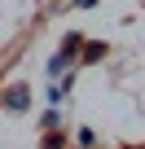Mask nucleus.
<instances>
[{
	"label": "nucleus",
	"instance_id": "1",
	"mask_svg": "<svg viewBox=\"0 0 145 149\" xmlns=\"http://www.w3.org/2000/svg\"><path fill=\"white\" fill-rule=\"evenodd\" d=\"M5 105H9V110H13V114H22V110H27V105H31V97H27V88H13V92H9V101H5Z\"/></svg>",
	"mask_w": 145,
	"mask_h": 149
},
{
	"label": "nucleus",
	"instance_id": "2",
	"mask_svg": "<svg viewBox=\"0 0 145 149\" xmlns=\"http://www.w3.org/2000/svg\"><path fill=\"white\" fill-rule=\"evenodd\" d=\"M66 92H70L66 84H53V88H48V105H62V101H66Z\"/></svg>",
	"mask_w": 145,
	"mask_h": 149
},
{
	"label": "nucleus",
	"instance_id": "3",
	"mask_svg": "<svg viewBox=\"0 0 145 149\" xmlns=\"http://www.w3.org/2000/svg\"><path fill=\"white\" fill-rule=\"evenodd\" d=\"M62 70H66V53H57V57L48 61V74H62Z\"/></svg>",
	"mask_w": 145,
	"mask_h": 149
}]
</instances>
